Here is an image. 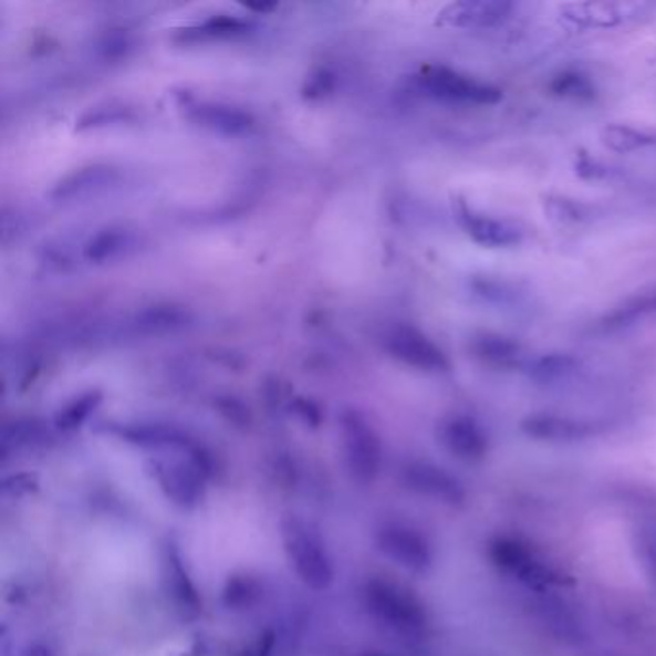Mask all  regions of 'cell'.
<instances>
[{"instance_id":"cell-1","label":"cell","mask_w":656,"mask_h":656,"mask_svg":"<svg viewBox=\"0 0 656 656\" xmlns=\"http://www.w3.org/2000/svg\"><path fill=\"white\" fill-rule=\"evenodd\" d=\"M486 551L494 569L539 595L572 587L575 583L572 575L546 561L535 546L522 538L507 533L494 535L487 541Z\"/></svg>"},{"instance_id":"cell-2","label":"cell","mask_w":656,"mask_h":656,"mask_svg":"<svg viewBox=\"0 0 656 656\" xmlns=\"http://www.w3.org/2000/svg\"><path fill=\"white\" fill-rule=\"evenodd\" d=\"M281 543L289 566L304 585L314 591H324L332 585L335 577L332 556L314 525L299 518H288L281 524Z\"/></svg>"},{"instance_id":"cell-3","label":"cell","mask_w":656,"mask_h":656,"mask_svg":"<svg viewBox=\"0 0 656 656\" xmlns=\"http://www.w3.org/2000/svg\"><path fill=\"white\" fill-rule=\"evenodd\" d=\"M364 603L369 614L405 637H421L429 626L428 611L413 591L389 582V580H369L364 587Z\"/></svg>"},{"instance_id":"cell-4","label":"cell","mask_w":656,"mask_h":656,"mask_svg":"<svg viewBox=\"0 0 656 656\" xmlns=\"http://www.w3.org/2000/svg\"><path fill=\"white\" fill-rule=\"evenodd\" d=\"M148 472L177 507L195 509L207 489V470L197 450L160 455L148 462Z\"/></svg>"},{"instance_id":"cell-5","label":"cell","mask_w":656,"mask_h":656,"mask_svg":"<svg viewBox=\"0 0 656 656\" xmlns=\"http://www.w3.org/2000/svg\"><path fill=\"white\" fill-rule=\"evenodd\" d=\"M416 87L421 95L441 103L465 106H493L501 103L502 91L491 83L478 82L470 75L445 66H428L416 75Z\"/></svg>"},{"instance_id":"cell-6","label":"cell","mask_w":656,"mask_h":656,"mask_svg":"<svg viewBox=\"0 0 656 656\" xmlns=\"http://www.w3.org/2000/svg\"><path fill=\"white\" fill-rule=\"evenodd\" d=\"M341 437L348 470L361 483H372L382 470L384 449L376 429L358 410L341 414Z\"/></svg>"},{"instance_id":"cell-7","label":"cell","mask_w":656,"mask_h":656,"mask_svg":"<svg viewBox=\"0 0 656 656\" xmlns=\"http://www.w3.org/2000/svg\"><path fill=\"white\" fill-rule=\"evenodd\" d=\"M376 545L389 561L413 574H428L436 564L434 545L413 525L387 522L377 530Z\"/></svg>"},{"instance_id":"cell-8","label":"cell","mask_w":656,"mask_h":656,"mask_svg":"<svg viewBox=\"0 0 656 656\" xmlns=\"http://www.w3.org/2000/svg\"><path fill=\"white\" fill-rule=\"evenodd\" d=\"M384 347L393 358L410 368L428 374L449 372L450 362L447 354L442 353L426 333L413 325H395L385 335Z\"/></svg>"},{"instance_id":"cell-9","label":"cell","mask_w":656,"mask_h":656,"mask_svg":"<svg viewBox=\"0 0 656 656\" xmlns=\"http://www.w3.org/2000/svg\"><path fill=\"white\" fill-rule=\"evenodd\" d=\"M437 441L450 457L466 465H480L489 452L487 431L470 414H450L442 418L437 426Z\"/></svg>"},{"instance_id":"cell-10","label":"cell","mask_w":656,"mask_h":656,"mask_svg":"<svg viewBox=\"0 0 656 656\" xmlns=\"http://www.w3.org/2000/svg\"><path fill=\"white\" fill-rule=\"evenodd\" d=\"M403 483L414 493L449 507H460L466 501L462 481L441 466L426 460H413L403 468Z\"/></svg>"},{"instance_id":"cell-11","label":"cell","mask_w":656,"mask_h":656,"mask_svg":"<svg viewBox=\"0 0 656 656\" xmlns=\"http://www.w3.org/2000/svg\"><path fill=\"white\" fill-rule=\"evenodd\" d=\"M455 218L473 243L487 249H510L522 243L524 237L514 223L481 215L462 199L455 200Z\"/></svg>"},{"instance_id":"cell-12","label":"cell","mask_w":656,"mask_h":656,"mask_svg":"<svg viewBox=\"0 0 656 656\" xmlns=\"http://www.w3.org/2000/svg\"><path fill=\"white\" fill-rule=\"evenodd\" d=\"M512 8L507 0H460L442 8L437 23L457 30H489L507 22Z\"/></svg>"},{"instance_id":"cell-13","label":"cell","mask_w":656,"mask_h":656,"mask_svg":"<svg viewBox=\"0 0 656 656\" xmlns=\"http://www.w3.org/2000/svg\"><path fill=\"white\" fill-rule=\"evenodd\" d=\"M520 429L525 437L543 442L585 441L597 434V426L593 421L546 413L525 416L520 421Z\"/></svg>"},{"instance_id":"cell-14","label":"cell","mask_w":656,"mask_h":656,"mask_svg":"<svg viewBox=\"0 0 656 656\" xmlns=\"http://www.w3.org/2000/svg\"><path fill=\"white\" fill-rule=\"evenodd\" d=\"M470 353L476 361L493 369H524L528 362L520 343L501 333H478L470 341Z\"/></svg>"},{"instance_id":"cell-15","label":"cell","mask_w":656,"mask_h":656,"mask_svg":"<svg viewBox=\"0 0 656 656\" xmlns=\"http://www.w3.org/2000/svg\"><path fill=\"white\" fill-rule=\"evenodd\" d=\"M187 118L192 124L210 129V132L221 133V135H244L254 126V119L251 114L228 106V104L200 103L189 106Z\"/></svg>"},{"instance_id":"cell-16","label":"cell","mask_w":656,"mask_h":656,"mask_svg":"<svg viewBox=\"0 0 656 656\" xmlns=\"http://www.w3.org/2000/svg\"><path fill=\"white\" fill-rule=\"evenodd\" d=\"M133 247H135V237L126 229H101L83 247V257L88 262L103 264V262H111V260L124 257L127 251H132Z\"/></svg>"},{"instance_id":"cell-17","label":"cell","mask_w":656,"mask_h":656,"mask_svg":"<svg viewBox=\"0 0 656 656\" xmlns=\"http://www.w3.org/2000/svg\"><path fill=\"white\" fill-rule=\"evenodd\" d=\"M580 366V361L564 353L541 354L530 356L525 362L524 372L535 384H556L572 376Z\"/></svg>"},{"instance_id":"cell-18","label":"cell","mask_w":656,"mask_h":656,"mask_svg":"<svg viewBox=\"0 0 656 656\" xmlns=\"http://www.w3.org/2000/svg\"><path fill=\"white\" fill-rule=\"evenodd\" d=\"M598 139L608 150L618 155H629V153L656 147L655 133L626 126V124H606L598 133Z\"/></svg>"},{"instance_id":"cell-19","label":"cell","mask_w":656,"mask_h":656,"mask_svg":"<svg viewBox=\"0 0 656 656\" xmlns=\"http://www.w3.org/2000/svg\"><path fill=\"white\" fill-rule=\"evenodd\" d=\"M114 170L111 168H85V170L75 171L66 179H62L56 189H54V197L56 199H80V197H87L91 192L101 191L106 185L114 181Z\"/></svg>"},{"instance_id":"cell-20","label":"cell","mask_w":656,"mask_h":656,"mask_svg":"<svg viewBox=\"0 0 656 656\" xmlns=\"http://www.w3.org/2000/svg\"><path fill=\"white\" fill-rule=\"evenodd\" d=\"M549 93L577 103H591L597 98L595 83L580 70H562L561 74L554 75L549 83Z\"/></svg>"},{"instance_id":"cell-21","label":"cell","mask_w":656,"mask_h":656,"mask_svg":"<svg viewBox=\"0 0 656 656\" xmlns=\"http://www.w3.org/2000/svg\"><path fill=\"white\" fill-rule=\"evenodd\" d=\"M187 320L189 316L184 310L174 309V306H153L140 314L137 325L143 332L166 333L184 327L187 325Z\"/></svg>"},{"instance_id":"cell-22","label":"cell","mask_w":656,"mask_h":656,"mask_svg":"<svg viewBox=\"0 0 656 656\" xmlns=\"http://www.w3.org/2000/svg\"><path fill=\"white\" fill-rule=\"evenodd\" d=\"M98 403H101L98 393H87L83 397L75 398L74 403H70L64 410H60L56 416V426L60 429H74L82 426Z\"/></svg>"},{"instance_id":"cell-23","label":"cell","mask_w":656,"mask_h":656,"mask_svg":"<svg viewBox=\"0 0 656 656\" xmlns=\"http://www.w3.org/2000/svg\"><path fill=\"white\" fill-rule=\"evenodd\" d=\"M249 30V23L231 18V15H216L212 20L202 23L195 30H187V35H197V38H231V35H241Z\"/></svg>"},{"instance_id":"cell-24","label":"cell","mask_w":656,"mask_h":656,"mask_svg":"<svg viewBox=\"0 0 656 656\" xmlns=\"http://www.w3.org/2000/svg\"><path fill=\"white\" fill-rule=\"evenodd\" d=\"M653 312H656V293L655 295L635 299V301L624 304L622 309L614 310L613 314L606 317L605 325L608 330L611 327H622V325L632 324L643 314H653Z\"/></svg>"},{"instance_id":"cell-25","label":"cell","mask_w":656,"mask_h":656,"mask_svg":"<svg viewBox=\"0 0 656 656\" xmlns=\"http://www.w3.org/2000/svg\"><path fill=\"white\" fill-rule=\"evenodd\" d=\"M545 212L549 218L564 223L572 221H582L585 216H590V210L582 202L564 199V197H551L545 202Z\"/></svg>"},{"instance_id":"cell-26","label":"cell","mask_w":656,"mask_h":656,"mask_svg":"<svg viewBox=\"0 0 656 656\" xmlns=\"http://www.w3.org/2000/svg\"><path fill=\"white\" fill-rule=\"evenodd\" d=\"M639 554H642L643 566L656 587V533H645L639 541Z\"/></svg>"},{"instance_id":"cell-27","label":"cell","mask_w":656,"mask_h":656,"mask_svg":"<svg viewBox=\"0 0 656 656\" xmlns=\"http://www.w3.org/2000/svg\"><path fill=\"white\" fill-rule=\"evenodd\" d=\"M25 656H52V653L51 649H49V647H44V645L38 643V645H33V647H30V649H28Z\"/></svg>"}]
</instances>
